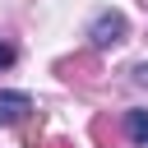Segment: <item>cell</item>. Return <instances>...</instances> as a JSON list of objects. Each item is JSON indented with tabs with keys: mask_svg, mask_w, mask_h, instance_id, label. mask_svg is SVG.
Here are the masks:
<instances>
[{
	"mask_svg": "<svg viewBox=\"0 0 148 148\" xmlns=\"http://www.w3.org/2000/svg\"><path fill=\"white\" fill-rule=\"evenodd\" d=\"M42 148H74L69 139H51V143H42Z\"/></svg>",
	"mask_w": 148,
	"mask_h": 148,
	"instance_id": "8",
	"label": "cell"
},
{
	"mask_svg": "<svg viewBox=\"0 0 148 148\" xmlns=\"http://www.w3.org/2000/svg\"><path fill=\"white\" fill-rule=\"evenodd\" d=\"M18 139H23V148H42V116H28L23 130H18Z\"/></svg>",
	"mask_w": 148,
	"mask_h": 148,
	"instance_id": "6",
	"label": "cell"
},
{
	"mask_svg": "<svg viewBox=\"0 0 148 148\" xmlns=\"http://www.w3.org/2000/svg\"><path fill=\"white\" fill-rule=\"evenodd\" d=\"M134 79H139V83H148V65H139V69H134Z\"/></svg>",
	"mask_w": 148,
	"mask_h": 148,
	"instance_id": "9",
	"label": "cell"
},
{
	"mask_svg": "<svg viewBox=\"0 0 148 148\" xmlns=\"http://www.w3.org/2000/svg\"><path fill=\"white\" fill-rule=\"evenodd\" d=\"M125 130H130V139H134V143H143V148H148V111H130V116H125Z\"/></svg>",
	"mask_w": 148,
	"mask_h": 148,
	"instance_id": "5",
	"label": "cell"
},
{
	"mask_svg": "<svg viewBox=\"0 0 148 148\" xmlns=\"http://www.w3.org/2000/svg\"><path fill=\"white\" fill-rule=\"evenodd\" d=\"M28 116H32L28 92H0V125H23Z\"/></svg>",
	"mask_w": 148,
	"mask_h": 148,
	"instance_id": "3",
	"label": "cell"
},
{
	"mask_svg": "<svg viewBox=\"0 0 148 148\" xmlns=\"http://www.w3.org/2000/svg\"><path fill=\"white\" fill-rule=\"evenodd\" d=\"M56 74H60L65 83H79V88H88V83H97V74H102V60H97L92 51H83V56H65V60H56Z\"/></svg>",
	"mask_w": 148,
	"mask_h": 148,
	"instance_id": "1",
	"label": "cell"
},
{
	"mask_svg": "<svg viewBox=\"0 0 148 148\" xmlns=\"http://www.w3.org/2000/svg\"><path fill=\"white\" fill-rule=\"evenodd\" d=\"M9 65H14V46H9V42H0V69H9Z\"/></svg>",
	"mask_w": 148,
	"mask_h": 148,
	"instance_id": "7",
	"label": "cell"
},
{
	"mask_svg": "<svg viewBox=\"0 0 148 148\" xmlns=\"http://www.w3.org/2000/svg\"><path fill=\"white\" fill-rule=\"evenodd\" d=\"M92 139H97V148H125L120 130L111 125V116H92Z\"/></svg>",
	"mask_w": 148,
	"mask_h": 148,
	"instance_id": "4",
	"label": "cell"
},
{
	"mask_svg": "<svg viewBox=\"0 0 148 148\" xmlns=\"http://www.w3.org/2000/svg\"><path fill=\"white\" fill-rule=\"evenodd\" d=\"M88 37H92V46H116V42L125 37V14H116V9L97 14L92 28H88Z\"/></svg>",
	"mask_w": 148,
	"mask_h": 148,
	"instance_id": "2",
	"label": "cell"
}]
</instances>
